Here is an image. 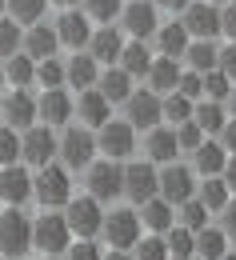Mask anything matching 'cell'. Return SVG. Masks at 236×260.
<instances>
[{"label": "cell", "mask_w": 236, "mask_h": 260, "mask_svg": "<svg viewBox=\"0 0 236 260\" xmlns=\"http://www.w3.org/2000/svg\"><path fill=\"white\" fill-rule=\"evenodd\" d=\"M0 260H16V256H0Z\"/></svg>", "instance_id": "obj_60"}, {"label": "cell", "mask_w": 236, "mask_h": 260, "mask_svg": "<svg viewBox=\"0 0 236 260\" xmlns=\"http://www.w3.org/2000/svg\"><path fill=\"white\" fill-rule=\"evenodd\" d=\"M120 20H124V28H128L136 40H144V36L156 32V8L144 4V0H136V4H128V8H120Z\"/></svg>", "instance_id": "obj_16"}, {"label": "cell", "mask_w": 236, "mask_h": 260, "mask_svg": "<svg viewBox=\"0 0 236 260\" xmlns=\"http://www.w3.org/2000/svg\"><path fill=\"white\" fill-rule=\"evenodd\" d=\"M32 196L44 208H60L72 200V180H68V168L60 164H44L40 176H32Z\"/></svg>", "instance_id": "obj_1"}, {"label": "cell", "mask_w": 236, "mask_h": 260, "mask_svg": "<svg viewBox=\"0 0 236 260\" xmlns=\"http://www.w3.org/2000/svg\"><path fill=\"white\" fill-rule=\"evenodd\" d=\"M216 68H220L228 80H236V40L228 48H216Z\"/></svg>", "instance_id": "obj_48"}, {"label": "cell", "mask_w": 236, "mask_h": 260, "mask_svg": "<svg viewBox=\"0 0 236 260\" xmlns=\"http://www.w3.org/2000/svg\"><path fill=\"white\" fill-rule=\"evenodd\" d=\"M120 0H84V12L88 16H96V20H112V16H120Z\"/></svg>", "instance_id": "obj_45"}, {"label": "cell", "mask_w": 236, "mask_h": 260, "mask_svg": "<svg viewBox=\"0 0 236 260\" xmlns=\"http://www.w3.org/2000/svg\"><path fill=\"white\" fill-rule=\"evenodd\" d=\"M196 200H200L208 212H220L224 204H228V184L220 180V176H204V184H196Z\"/></svg>", "instance_id": "obj_25"}, {"label": "cell", "mask_w": 236, "mask_h": 260, "mask_svg": "<svg viewBox=\"0 0 236 260\" xmlns=\"http://www.w3.org/2000/svg\"><path fill=\"white\" fill-rule=\"evenodd\" d=\"M220 260H236V256H232V252H224V256H220Z\"/></svg>", "instance_id": "obj_56"}, {"label": "cell", "mask_w": 236, "mask_h": 260, "mask_svg": "<svg viewBox=\"0 0 236 260\" xmlns=\"http://www.w3.org/2000/svg\"><path fill=\"white\" fill-rule=\"evenodd\" d=\"M228 252V236L220 232V228H208L204 224L200 232H192V256L200 260H220Z\"/></svg>", "instance_id": "obj_19"}, {"label": "cell", "mask_w": 236, "mask_h": 260, "mask_svg": "<svg viewBox=\"0 0 236 260\" xmlns=\"http://www.w3.org/2000/svg\"><path fill=\"white\" fill-rule=\"evenodd\" d=\"M0 88H4V68H0Z\"/></svg>", "instance_id": "obj_57"}, {"label": "cell", "mask_w": 236, "mask_h": 260, "mask_svg": "<svg viewBox=\"0 0 236 260\" xmlns=\"http://www.w3.org/2000/svg\"><path fill=\"white\" fill-rule=\"evenodd\" d=\"M16 44H20V28H16V20H0V56L8 60V56L16 52Z\"/></svg>", "instance_id": "obj_44"}, {"label": "cell", "mask_w": 236, "mask_h": 260, "mask_svg": "<svg viewBox=\"0 0 236 260\" xmlns=\"http://www.w3.org/2000/svg\"><path fill=\"white\" fill-rule=\"evenodd\" d=\"M220 180L228 184V192H236V156H232V160H224V168H220Z\"/></svg>", "instance_id": "obj_52"}, {"label": "cell", "mask_w": 236, "mask_h": 260, "mask_svg": "<svg viewBox=\"0 0 236 260\" xmlns=\"http://www.w3.org/2000/svg\"><path fill=\"white\" fill-rule=\"evenodd\" d=\"M32 80H40L44 88H60V84H64V64H60L56 56H44V60H40V68H36V76H32Z\"/></svg>", "instance_id": "obj_40"}, {"label": "cell", "mask_w": 236, "mask_h": 260, "mask_svg": "<svg viewBox=\"0 0 236 260\" xmlns=\"http://www.w3.org/2000/svg\"><path fill=\"white\" fill-rule=\"evenodd\" d=\"M228 108H232V116H236V88L228 92Z\"/></svg>", "instance_id": "obj_55"}, {"label": "cell", "mask_w": 236, "mask_h": 260, "mask_svg": "<svg viewBox=\"0 0 236 260\" xmlns=\"http://www.w3.org/2000/svg\"><path fill=\"white\" fill-rule=\"evenodd\" d=\"M100 260H132V256H128V252H116V248H112V252H108V256H100Z\"/></svg>", "instance_id": "obj_54"}, {"label": "cell", "mask_w": 236, "mask_h": 260, "mask_svg": "<svg viewBox=\"0 0 236 260\" xmlns=\"http://www.w3.org/2000/svg\"><path fill=\"white\" fill-rule=\"evenodd\" d=\"M20 156V136L16 128H0V164H16Z\"/></svg>", "instance_id": "obj_42"}, {"label": "cell", "mask_w": 236, "mask_h": 260, "mask_svg": "<svg viewBox=\"0 0 236 260\" xmlns=\"http://www.w3.org/2000/svg\"><path fill=\"white\" fill-rule=\"evenodd\" d=\"M0 120H8L12 128H28L36 120V100L24 92V88H16V92H8L4 104H0Z\"/></svg>", "instance_id": "obj_14"}, {"label": "cell", "mask_w": 236, "mask_h": 260, "mask_svg": "<svg viewBox=\"0 0 236 260\" xmlns=\"http://www.w3.org/2000/svg\"><path fill=\"white\" fill-rule=\"evenodd\" d=\"M68 244H72V228H68V220L48 208V212L32 224V248H40L44 256H56V252H64Z\"/></svg>", "instance_id": "obj_3"}, {"label": "cell", "mask_w": 236, "mask_h": 260, "mask_svg": "<svg viewBox=\"0 0 236 260\" xmlns=\"http://www.w3.org/2000/svg\"><path fill=\"white\" fill-rule=\"evenodd\" d=\"M232 92V80L220 72V68H212V72H200V96L208 100H224Z\"/></svg>", "instance_id": "obj_36"}, {"label": "cell", "mask_w": 236, "mask_h": 260, "mask_svg": "<svg viewBox=\"0 0 236 260\" xmlns=\"http://www.w3.org/2000/svg\"><path fill=\"white\" fill-rule=\"evenodd\" d=\"M180 220H184L180 228H188V232H200V228L208 224V208H204L196 196H188V200L180 204Z\"/></svg>", "instance_id": "obj_38"}, {"label": "cell", "mask_w": 236, "mask_h": 260, "mask_svg": "<svg viewBox=\"0 0 236 260\" xmlns=\"http://www.w3.org/2000/svg\"><path fill=\"white\" fill-rule=\"evenodd\" d=\"M184 48H188V28L184 24H164L160 28V52L164 56H184Z\"/></svg>", "instance_id": "obj_34"}, {"label": "cell", "mask_w": 236, "mask_h": 260, "mask_svg": "<svg viewBox=\"0 0 236 260\" xmlns=\"http://www.w3.org/2000/svg\"><path fill=\"white\" fill-rule=\"evenodd\" d=\"M156 4H160V8H172V12H176V8H180V12H184V8H188V4H192V0H156Z\"/></svg>", "instance_id": "obj_53"}, {"label": "cell", "mask_w": 236, "mask_h": 260, "mask_svg": "<svg viewBox=\"0 0 236 260\" xmlns=\"http://www.w3.org/2000/svg\"><path fill=\"white\" fill-rule=\"evenodd\" d=\"M88 36H92V28H88V16L84 12H64L60 16V24H56V40L60 44H68V48H84L88 44Z\"/></svg>", "instance_id": "obj_18"}, {"label": "cell", "mask_w": 236, "mask_h": 260, "mask_svg": "<svg viewBox=\"0 0 236 260\" xmlns=\"http://www.w3.org/2000/svg\"><path fill=\"white\" fill-rule=\"evenodd\" d=\"M0 200H4L8 208L28 204V200H32V176H28L24 168H16V164H4V168H0Z\"/></svg>", "instance_id": "obj_9"}, {"label": "cell", "mask_w": 236, "mask_h": 260, "mask_svg": "<svg viewBox=\"0 0 236 260\" xmlns=\"http://www.w3.org/2000/svg\"><path fill=\"white\" fill-rule=\"evenodd\" d=\"M192 160H196V172H200V176H220L228 152H224L220 144H212V140H200V144L192 148Z\"/></svg>", "instance_id": "obj_21"}, {"label": "cell", "mask_w": 236, "mask_h": 260, "mask_svg": "<svg viewBox=\"0 0 236 260\" xmlns=\"http://www.w3.org/2000/svg\"><path fill=\"white\" fill-rule=\"evenodd\" d=\"M160 120H172V124H184V120H192V100L180 96V92L172 88L168 96L160 100Z\"/></svg>", "instance_id": "obj_32"}, {"label": "cell", "mask_w": 236, "mask_h": 260, "mask_svg": "<svg viewBox=\"0 0 236 260\" xmlns=\"http://www.w3.org/2000/svg\"><path fill=\"white\" fill-rule=\"evenodd\" d=\"M0 12H4V0H0Z\"/></svg>", "instance_id": "obj_61"}, {"label": "cell", "mask_w": 236, "mask_h": 260, "mask_svg": "<svg viewBox=\"0 0 236 260\" xmlns=\"http://www.w3.org/2000/svg\"><path fill=\"white\" fill-rule=\"evenodd\" d=\"M8 8H12V20H20V24H32L44 16V4L48 0H4Z\"/></svg>", "instance_id": "obj_39"}, {"label": "cell", "mask_w": 236, "mask_h": 260, "mask_svg": "<svg viewBox=\"0 0 236 260\" xmlns=\"http://www.w3.org/2000/svg\"><path fill=\"white\" fill-rule=\"evenodd\" d=\"M76 108H80V120H84V124H96V128H100L104 120H108V100H104L96 88L80 92V104H76Z\"/></svg>", "instance_id": "obj_30"}, {"label": "cell", "mask_w": 236, "mask_h": 260, "mask_svg": "<svg viewBox=\"0 0 236 260\" xmlns=\"http://www.w3.org/2000/svg\"><path fill=\"white\" fill-rule=\"evenodd\" d=\"M64 220L80 240H92V236L100 232V220H104L100 200H92V196H80V200H76V196H72L64 204Z\"/></svg>", "instance_id": "obj_6"}, {"label": "cell", "mask_w": 236, "mask_h": 260, "mask_svg": "<svg viewBox=\"0 0 236 260\" xmlns=\"http://www.w3.org/2000/svg\"><path fill=\"white\" fill-rule=\"evenodd\" d=\"M140 208H144V216H140V220H144V224L152 228V232H168V228L176 224V208H172L168 200H160V196L144 200Z\"/></svg>", "instance_id": "obj_22"}, {"label": "cell", "mask_w": 236, "mask_h": 260, "mask_svg": "<svg viewBox=\"0 0 236 260\" xmlns=\"http://www.w3.org/2000/svg\"><path fill=\"white\" fill-rule=\"evenodd\" d=\"M28 248H32V220L20 208L0 212V252L4 256H20Z\"/></svg>", "instance_id": "obj_4"}, {"label": "cell", "mask_w": 236, "mask_h": 260, "mask_svg": "<svg viewBox=\"0 0 236 260\" xmlns=\"http://www.w3.org/2000/svg\"><path fill=\"white\" fill-rule=\"evenodd\" d=\"M64 260H100V248L92 240H80V244H68L64 248Z\"/></svg>", "instance_id": "obj_47"}, {"label": "cell", "mask_w": 236, "mask_h": 260, "mask_svg": "<svg viewBox=\"0 0 236 260\" xmlns=\"http://www.w3.org/2000/svg\"><path fill=\"white\" fill-rule=\"evenodd\" d=\"M208 4H228V0H208Z\"/></svg>", "instance_id": "obj_58"}, {"label": "cell", "mask_w": 236, "mask_h": 260, "mask_svg": "<svg viewBox=\"0 0 236 260\" xmlns=\"http://www.w3.org/2000/svg\"><path fill=\"white\" fill-rule=\"evenodd\" d=\"M56 152L64 156L68 168H88L92 164V152H96V140L80 128H68L64 140H56Z\"/></svg>", "instance_id": "obj_10"}, {"label": "cell", "mask_w": 236, "mask_h": 260, "mask_svg": "<svg viewBox=\"0 0 236 260\" xmlns=\"http://www.w3.org/2000/svg\"><path fill=\"white\" fill-rule=\"evenodd\" d=\"M148 156L152 160H160V164H168V160H176V136H172V128H148Z\"/></svg>", "instance_id": "obj_27"}, {"label": "cell", "mask_w": 236, "mask_h": 260, "mask_svg": "<svg viewBox=\"0 0 236 260\" xmlns=\"http://www.w3.org/2000/svg\"><path fill=\"white\" fill-rule=\"evenodd\" d=\"M196 260H200V256H196Z\"/></svg>", "instance_id": "obj_63"}, {"label": "cell", "mask_w": 236, "mask_h": 260, "mask_svg": "<svg viewBox=\"0 0 236 260\" xmlns=\"http://www.w3.org/2000/svg\"><path fill=\"white\" fill-rule=\"evenodd\" d=\"M192 192H196V176H192V168L168 160V164H164V172H156V196H160V200H168L172 208H176V204H184Z\"/></svg>", "instance_id": "obj_5"}, {"label": "cell", "mask_w": 236, "mask_h": 260, "mask_svg": "<svg viewBox=\"0 0 236 260\" xmlns=\"http://www.w3.org/2000/svg\"><path fill=\"white\" fill-rule=\"evenodd\" d=\"M100 232H104V240H108V248L128 252L136 240H140V212L116 208V212H108V216L100 220Z\"/></svg>", "instance_id": "obj_2"}, {"label": "cell", "mask_w": 236, "mask_h": 260, "mask_svg": "<svg viewBox=\"0 0 236 260\" xmlns=\"http://www.w3.org/2000/svg\"><path fill=\"white\" fill-rule=\"evenodd\" d=\"M128 124L132 128H156L160 124V96L156 92H128Z\"/></svg>", "instance_id": "obj_13"}, {"label": "cell", "mask_w": 236, "mask_h": 260, "mask_svg": "<svg viewBox=\"0 0 236 260\" xmlns=\"http://www.w3.org/2000/svg\"><path fill=\"white\" fill-rule=\"evenodd\" d=\"M96 76H100V72H96V60H92V56H80V52H76V56L64 64V80H68V84H76V88L96 84Z\"/></svg>", "instance_id": "obj_28"}, {"label": "cell", "mask_w": 236, "mask_h": 260, "mask_svg": "<svg viewBox=\"0 0 236 260\" xmlns=\"http://www.w3.org/2000/svg\"><path fill=\"white\" fill-rule=\"evenodd\" d=\"M168 260H172V256H168Z\"/></svg>", "instance_id": "obj_64"}, {"label": "cell", "mask_w": 236, "mask_h": 260, "mask_svg": "<svg viewBox=\"0 0 236 260\" xmlns=\"http://www.w3.org/2000/svg\"><path fill=\"white\" fill-rule=\"evenodd\" d=\"M56 4H76V0H56Z\"/></svg>", "instance_id": "obj_59"}, {"label": "cell", "mask_w": 236, "mask_h": 260, "mask_svg": "<svg viewBox=\"0 0 236 260\" xmlns=\"http://www.w3.org/2000/svg\"><path fill=\"white\" fill-rule=\"evenodd\" d=\"M20 156L28 164H36V168L52 164V156H56V136L48 128H28L20 136Z\"/></svg>", "instance_id": "obj_11"}, {"label": "cell", "mask_w": 236, "mask_h": 260, "mask_svg": "<svg viewBox=\"0 0 236 260\" xmlns=\"http://www.w3.org/2000/svg\"><path fill=\"white\" fill-rule=\"evenodd\" d=\"M164 248H168L172 260H192V232L188 228H168V236H164Z\"/></svg>", "instance_id": "obj_37"}, {"label": "cell", "mask_w": 236, "mask_h": 260, "mask_svg": "<svg viewBox=\"0 0 236 260\" xmlns=\"http://www.w3.org/2000/svg\"><path fill=\"white\" fill-rule=\"evenodd\" d=\"M148 64H152V56H148L144 40H132V44H124V48H120V68H124L128 76H144Z\"/></svg>", "instance_id": "obj_31"}, {"label": "cell", "mask_w": 236, "mask_h": 260, "mask_svg": "<svg viewBox=\"0 0 236 260\" xmlns=\"http://www.w3.org/2000/svg\"><path fill=\"white\" fill-rule=\"evenodd\" d=\"M124 192V168H116V160L88 164V196L92 200H112Z\"/></svg>", "instance_id": "obj_7"}, {"label": "cell", "mask_w": 236, "mask_h": 260, "mask_svg": "<svg viewBox=\"0 0 236 260\" xmlns=\"http://www.w3.org/2000/svg\"><path fill=\"white\" fill-rule=\"evenodd\" d=\"M180 24L192 36H200V40H212V36L220 32V12H216V4H208V0H204V4H188Z\"/></svg>", "instance_id": "obj_12"}, {"label": "cell", "mask_w": 236, "mask_h": 260, "mask_svg": "<svg viewBox=\"0 0 236 260\" xmlns=\"http://www.w3.org/2000/svg\"><path fill=\"white\" fill-rule=\"evenodd\" d=\"M224 144H220V148H224V152H236V120H224Z\"/></svg>", "instance_id": "obj_51"}, {"label": "cell", "mask_w": 236, "mask_h": 260, "mask_svg": "<svg viewBox=\"0 0 236 260\" xmlns=\"http://www.w3.org/2000/svg\"><path fill=\"white\" fill-rule=\"evenodd\" d=\"M124 192L132 196L136 204L156 196V168L152 164H128L124 168Z\"/></svg>", "instance_id": "obj_15"}, {"label": "cell", "mask_w": 236, "mask_h": 260, "mask_svg": "<svg viewBox=\"0 0 236 260\" xmlns=\"http://www.w3.org/2000/svg\"><path fill=\"white\" fill-rule=\"evenodd\" d=\"M132 248H136V256H132V260H168V248H164V240H160V236H148L144 244L136 240Z\"/></svg>", "instance_id": "obj_41"}, {"label": "cell", "mask_w": 236, "mask_h": 260, "mask_svg": "<svg viewBox=\"0 0 236 260\" xmlns=\"http://www.w3.org/2000/svg\"><path fill=\"white\" fill-rule=\"evenodd\" d=\"M220 212H224V236H228V240H236V200H228Z\"/></svg>", "instance_id": "obj_50"}, {"label": "cell", "mask_w": 236, "mask_h": 260, "mask_svg": "<svg viewBox=\"0 0 236 260\" xmlns=\"http://www.w3.org/2000/svg\"><path fill=\"white\" fill-rule=\"evenodd\" d=\"M192 124H196L200 132H220L224 128V108H220V100L192 104Z\"/></svg>", "instance_id": "obj_29"}, {"label": "cell", "mask_w": 236, "mask_h": 260, "mask_svg": "<svg viewBox=\"0 0 236 260\" xmlns=\"http://www.w3.org/2000/svg\"><path fill=\"white\" fill-rule=\"evenodd\" d=\"M32 76H36V64H32V56H8V64H4V80H12L16 88H24V84H32Z\"/></svg>", "instance_id": "obj_35"}, {"label": "cell", "mask_w": 236, "mask_h": 260, "mask_svg": "<svg viewBox=\"0 0 236 260\" xmlns=\"http://www.w3.org/2000/svg\"><path fill=\"white\" fill-rule=\"evenodd\" d=\"M176 92H180V96H188V100H200V72H180Z\"/></svg>", "instance_id": "obj_46"}, {"label": "cell", "mask_w": 236, "mask_h": 260, "mask_svg": "<svg viewBox=\"0 0 236 260\" xmlns=\"http://www.w3.org/2000/svg\"><path fill=\"white\" fill-rule=\"evenodd\" d=\"M40 260H52V256H40Z\"/></svg>", "instance_id": "obj_62"}, {"label": "cell", "mask_w": 236, "mask_h": 260, "mask_svg": "<svg viewBox=\"0 0 236 260\" xmlns=\"http://www.w3.org/2000/svg\"><path fill=\"white\" fill-rule=\"evenodd\" d=\"M148 80H152V88H156V92H172V88H176V80H180L176 56H160V60H152V64H148Z\"/></svg>", "instance_id": "obj_26"}, {"label": "cell", "mask_w": 236, "mask_h": 260, "mask_svg": "<svg viewBox=\"0 0 236 260\" xmlns=\"http://www.w3.org/2000/svg\"><path fill=\"white\" fill-rule=\"evenodd\" d=\"M128 80H132V76H128L124 68H108V72H100V76H96V84H100L96 92H100L108 104H116V100H128Z\"/></svg>", "instance_id": "obj_24"}, {"label": "cell", "mask_w": 236, "mask_h": 260, "mask_svg": "<svg viewBox=\"0 0 236 260\" xmlns=\"http://www.w3.org/2000/svg\"><path fill=\"white\" fill-rule=\"evenodd\" d=\"M96 148L108 152V160H120L136 148V132L128 120H104L100 124V136H96Z\"/></svg>", "instance_id": "obj_8"}, {"label": "cell", "mask_w": 236, "mask_h": 260, "mask_svg": "<svg viewBox=\"0 0 236 260\" xmlns=\"http://www.w3.org/2000/svg\"><path fill=\"white\" fill-rule=\"evenodd\" d=\"M184 56H188L192 72H212V68H216V44H212V40H196V44L184 48Z\"/></svg>", "instance_id": "obj_33"}, {"label": "cell", "mask_w": 236, "mask_h": 260, "mask_svg": "<svg viewBox=\"0 0 236 260\" xmlns=\"http://www.w3.org/2000/svg\"><path fill=\"white\" fill-rule=\"evenodd\" d=\"M88 56L92 60H104V64H112V60H120V48H124V40H120V32L116 28H100V32L88 36Z\"/></svg>", "instance_id": "obj_20"}, {"label": "cell", "mask_w": 236, "mask_h": 260, "mask_svg": "<svg viewBox=\"0 0 236 260\" xmlns=\"http://www.w3.org/2000/svg\"><path fill=\"white\" fill-rule=\"evenodd\" d=\"M56 28H48V24H36L32 32L24 36V56H32V60H44V56H52L56 52Z\"/></svg>", "instance_id": "obj_23"}, {"label": "cell", "mask_w": 236, "mask_h": 260, "mask_svg": "<svg viewBox=\"0 0 236 260\" xmlns=\"http://www.w3.org/2000/svg\"><path fill=\"white\" fill-rule=\"evenodd\" d=\"M36 116L48 120V124H64L72 116V100H68L64 88H44V96L36 100Z\"/></svg>", "instance_id": "obj_17"}, {"label": "cell", "mask_w": 236, "mask_h": 260, "mask_svg": "<svg viewBox=\"0 0 236 260\" xmlns=\"http://www.w3.org/2000/svg\"><path fill=\"white\" fill-rule=\"evenodd\" d=\"M172 136H176V148H188V152H192V148H196V144L204 140V132L196 128L192 120H184V124H176V128H172Z\"/></svg>", "instance_id": "obj_43"}, {"label": "cell", "mask_w": 236, "mask_h": 260, "mask_svg": "<svg viewBox=\"0 0 236 260\" xmlns=\"http://www.w3.org/2000/svg\"><path fill=\"white\" fill-rule=\"evenodd\" d=\"M220 32H228L236 40V0H228L224 12H220Z\"/></svg>", "instance_id": "obj_49"}]
</instances>
